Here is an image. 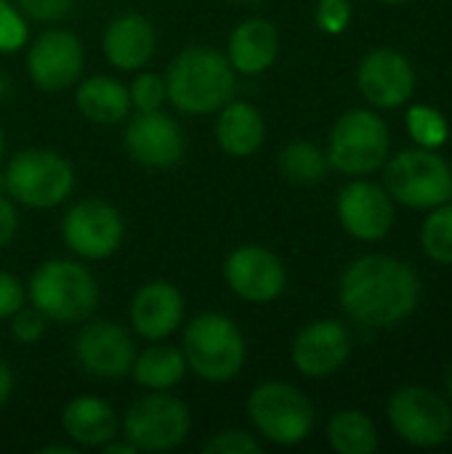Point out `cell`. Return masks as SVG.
<instances>
[{
  "label": "cell",
  "mask_w": 452,
  "mask_h": 454,
  "mask_svg": "<svg viewBox=\"0 0 452 454\" xmlns=\"http://www.w3.org/2000/svg\"><path fill=\"white\" fill-rule=\"evenodd\" d=\"M205 454H261L264 447L261 442L248 434V431H221L216 436H210L202 447Z\"/></svg>",
  "instance_id": "obj_33"
},
{
  "label": "cell",
  "mask_w": 452,
  "mask_h": 454,
  "mask_svg": "<svg viewBox=\"0 0 452 454\" xmlns=\"http://www.w3.org/2000/svg\"><path fill=\"white\" fill-rule=\"evenodd\" d=\"M448 391H450V399H452V364H450V372H448Z\"/></svg>",
  "instance_id": "obj_42"
},
{
  "label": "cell",
  "mask_w": 452,
  "mask_h": 454,
  "mask_svg": "<svg viewBox=\"0 0 452 454\" xmlns=\"http://www.w3.org/2000/svg\"><path fill=\"white\" fill-rule=\"evenodd\" d=\"M120 428L139 452H170L186 442L192 415L181 399L165 391H149L125 410Z\"/></svg>",
  "instance_id": "obj_8"
},
{
  "label": "cell",
  "mask_w": 452,
  "mask_h": 454,
  "mask_svg": "<svg viewBox=\"0 0 452 454\" xmlns=\"http://www.w3.org/2000/svg\"><path fill=\"white\" fill-rule=\"evenodd\" d=\"M83 43L67 29H45L27 53V72L32 82L45 93L69 88L83 74Z\"/></svg>",
  "instance_id": "obj_15"
},
{
  "label": "cell",
  "mask_w": 452,
  "mask_h": 454,
  "mask_svg": "<svg viewBox=\"0 0 452 454\" xmlns=\"http://www.w3.org/2000/svg\"><path fill=\"white\" fill-rule=\"evenodd\" d=\"M389 125L368 109L346 112L330 130L328 162L346 176H370L389 157Z\"/></svg>",
  "instance_id": "obj_7"
},
{
  "label": "cell",
  "mask_w": 452,
  "mask_h": 454,
  "mask_svg": "<svg viewBox=\"0 0 452 454\" xmlns=\"http://www.w3.org/2000/svg\"><path fill=\"white\" fill-rule=\"evenodd\" d=\"M360 93L378 109L402 106L416 90L413 64L394 48L370 51L357 69Z\"/></svg>",
  "instance_id": "obj_18"
},
{
  "label": "cell",
  "mask_w": 452,
  "mask_h": 454,
  "mask_svg": "<svg viewBox=\"0 0 452 454\" xmlns=\"http://www.w3.org/2000/svg\"><path fill=\"white\" fill-rule=\"evenodd\" d=\"M421 298L416 271L394 255H360L338 282L341 309L362 327H394L405 322Z\"/></svg>",
  "instance_id": "obj_1"
},
{
  "label": "cell",
  "mask_w": 452,
  "mask_h": 454,
  "mask_svg": "<svg viewBox=\"0 0 452 454\" xmlns=\"http://www.w3.org/2000/svg\"><path fill=\"white\" fill-rule=\"evenodd\" d=\"M266 125L261 112L248 101H226L216 117V141L229 157H250L261 149Z\"/></svg>",
  "instance_id": "obj_23"
},
{
  "label": "cell",
  "mask_w": 452,
  "mask_h": 454,
  "mask_svg": "<svg viewBox=\"0 0 452 454\" xmlns=\"http://www.w3.org/2000/svg\"><path fill=\"white\" fill-rule=\"evenodd\" d=\"M168 101L184 114H213L218 112L237 88V72L226 53L197 45L184 48L168 67L165 74Z\"/></svg>",
  "instance_id": "obj_2"
},
{
  "label": "cell",
  "mask_w": 452,
  "mask_h": 454,
  "mask_svg": "<svg viewBox=\"0 0 452 454\" xmlns=\"http://www.w3.org/2000/svg\"><path fill=\"white\" fill-rule=\"evenodd\" d=\"M27 295L48 322L80 325L99 306V285L93 274L83 263L64 258L40 263L29 277Z\"/></svg>",
  "instance_id": "obj_3"
},
{
  "label": "cell",
  "mask_w": 452,
  "mask_h": 454,
  "mask_svg": "<svg viewBox=\"0 0 452 454\" xmlns=\"http://www.w3.org/2000/svg\"><path fill=\"white\" fill-rule=\"evenodd\" d=\"M131 106L136 112H157L163 109V104L168 101V88H165V77L155 74V72H141L131 88Z\"/></svg>",
  "instance_id": "obj_30"
},
{
  "label": "cell",
  "mask_w": 452,
  "mask_h": 454,
  "mask_svg": "<svg viewBox=\"0 0 452 454\" xmlns=\"http://www.w3.org/2000/svg\"><path fill=\"white\" fill-rule=\"evenodd\" d=\"M352 356V333L338 319H317L306 325L290 348L296 370L306 378H330Z\"/></svg>",
  "instance_id": "obj_17"
},
{
  "label": "cell",
  "mask_w": 452,
  "mask_h": 454,
  "mask_svg": "<svg viewBox=\"0 0 452 454\" xmlns=\"http://www.w3.org/2000/svg\"><path fill=\"white\" fill-rule=\"evenodd\" d=\"M19 231V213H16V205L0 194V247L11 245L13 237Z\"/></svg>",
  "instance_id": "obj_37"
},
{
  "label": "cell",
  "mask_w": 452,
  "mask_h": 454,
  "mask_svg": "<svg viewBox=\"0 0 452 454\" xmlns=\"http://www.w3.org/2000/svg\"><path fill=\"white\" fill-rule=\"evenodd\" d=\"M24 43H27L24 13L8 0H0V53H16Z\"/></svg>",
  "instance_id": "obj_31"
},
{
  "label": "cell",
  "mask_w": 452,
  "mask_h": 454,
  "mask_svg": "<svg viewBox=\"0 0 452 454\" xmlns=\"http://www.w3.org/2000/svg\"><path fill=\"white\" fill-rule=\"evenodd\" d=\"M277 56H280V32L269 19L253 16L232 29L226 59L234 72L248 77L261 74L277 61Z\"/></svg>",
  "instance_id": "obj_21"
},
{
  "label": "cell",
  "mask_w": 452,
  "mask_h": 454,
  "mask_svg": "<svg viewBox=\"0 0 452 454\" xmlns=\"http://www.w3.org/2000/svg\"><path fill=\"white\" fill-rule=\"evenodd\" d=\"M237 3H256V0H237Z\"/></svg>",
  "instance_id": "obj_44"
},
{
  "label": "cell",
  "mask_w": 452,
  "mask_h": 454,
  "mask_svg": "<svg viewBox=\"0 0 452 454\" xmlns=\"http://www.w3.org/2000/svg\"><path fill=\"white\" fill-rule=\"evenodd\" d=\"M51 452L77 454V450H75V447H67V444H53V447H43V454H51Z\"/></svg>",
  "instance_id": "obj_40"
},
{
  "label": "cell",
  "mask_w": 452,
  "mask_h": 454,
  "mask_svg": "<svg viewBox=\"0 0 452 454\" xmlns=\"http://www.w3.org/2000/svg\"><path fill=\"white\" fill-rule=\"evenodd\" d=\"M186 370H189V364H186L181 348H173L163 340H152L149 348L136 354L131 375L141 388L170 391L184 380Z\"/></svg>",
  "instance_id": "obj_25"
},
{
  "label": "cell",
  "mask_w": 452,
  "mask_h": 454,
  "mask_svg": "<svg viewBox=\"0 0 452 454\" xmlns=\"http://www.w3.org/2000/svg\"><path fill=\"white\" fill-rule=\"evenodd\" d=\"M101 452L104 454H136L139 450H136V447H133L128 439H125V442H115V439H109V442L101 447Z\"/></svg>",
  "instance_id": "obj_39"
},
{
  "label": "cell",
  "mask_w": 452,
  "mask_h": 454,
  "mask_svg": "<svg viewBox=\"0 0 452 454\" xmlns=\"http://www.w3.org/2000/svg\"><path fill=\"white\" fill-rule=\"evenodd\" d=\"M5 192L24 207H59L75 189V170L59 152L24 149L11 157L5 168Z\"/></svg>",
  "instance_id": "obj_5"
},
{
  "label": "cell",
  "mask_w": 452,
  "mask_h": 454,
  "mask_svg": "<svg viewBox=\"0 0 452 454\" xmlns=\"http://www.w3.org/2000/svg\"><path fill=\"white\" fill-rule=\"evenodd\" d=\"M75 0H16V8L35 21H59L69 13Z\"/></svg>",
  "instance_id": "obj_35"
},
{
  "label": "cell",
  "mask_w": 452,
  "mask_h": 454,
  "mask_svg": "<svg viewBox=\"0 0 452 454\" xmlns=\"http://www.w3.org/2000/svg\"><path fill=\"white\" fill-rule=\"evenodd\" d=\"M384 3H389V5H400V3H408V0H384Z\"/></svg>",
  "instance_id": "obj_43"
},
{
  "label": "cell",
  "mask_w": 452,
  "mask_h": 454,
  "mask_svg": "<svg viewBox=\"0 0 452 454\" xmlns=\"http://www.w3.org/2000/svg\"><path fill=\"white\" fill-rule=\"evenodd\" d=\"M61 428L77 447L101 450L109 439H117L120 418L107 399L75 396L61 410Z\"/></svg>",
  "instance_id": "obj_22"
},
{
  "label": "cell",
  "mask_w": 452,
  "mask_h": 454,
  "mask_svg": "<svg viewBox=\"0 0 452 454\" xmlns=\"http://www.w3.org/2000/svg\"><path fill=\"white\" fill-rule=\"evenodd\" d=\"M101 51L115 69L136 72V69H144L149 64V59L155 56L157 32L147 16L125 13V16H117L104 29Z\"/></svg>",
  "instance_id": "obj_20"
},
{
  "label": "cell",
  "mask_w": 452,
  "mask_h": 454,
  "mask_svg": "<svg viewBox=\"0 0 452 454\" xmlns=\"http://www.w3.org/2000/svg\"><path fill=\"white\" fill-rule=\"evenodd\" d=\"M45 330H48V319L35 306H21L16 314H11V335L21 346L37 343L45 335Z\"/></svg>",
  "instance_id": "obj_32"
},
{
  "label": "cell",
  "mask_w": 452,
  "mask_h": 454,
  "mask_svg": "<svg viewBox=\"0 0 452 454\" xmlns=\"http://www.w3.org/2000/svg\"><path fill=\"white\" fill-rule=\"evenodd\" d=\"M408 133L413 136V141L424 149H437L448 141L450 136V125L445 120V114L434 106L418 104L408 112Z\"/></svg>",
  "instance_id": "obj_29"
},
{
  "label": "cell",
  "mask_w": 452,
  "mask_h": 454,
  "mask_svg": "<svg viewBox=\"0 0 452 454\" xmlns=\"http://www.w3.org/2000/svg\"><path fill=\"white\" fill-rule=\"evenodd\" d=\"M336 213L346 234L362 242H378L392 231L394 200L378 184L352 181L338 192Z\"/></svg>",
  "instance_id": "obj_16"
},
{
  "label": "cell",
  "mask_w": 452,
  "mask_h": 454,
  "mask_svg": "<svg viewBox=\"0 0 452 454\" xmlns=\"http://www.w3.org/2000/svg\"><path fill=\"white\" fill-rule=\"evenodd\" d=\"M248 418L261 439L277 447H296L314 428L312 402L290 383L269 380L248 396Z\"/></svg>",
  "instance_id": "obj_6"
},
{
  "label": "cell",
  "mask_w": 452,
  "mask_h": 454,
  "mask_svg": "<svg viewBox=\"0 0 452 454\" xmlns=\"http://www.w3.org/2000/svg\"><path fill=\"white\" fill-rule=\"evenodd\" d=\"M184 322V298L176 285L155 279L136 290L131 301V327L144 340H165Z\"/></svg>",
  "instance_id": "obj_19"
},
{
  "label": "cell",
  "mask_w": 452,
  "mask_h": 454,
  "mask_svg": "<svg viewBox=\"0 0 452 454\" xmlns=\"http://www.w3.org/2000/svg\"><path fill=\"white\" fill-rule=\"evenodd\" d=\"M386 192L405 207L432 210L452 200V168L434 149L400 152L386 165Z\"/></svg>",
  "instance_id": "obj_9"
},
{
  "label": "cell",
  "mask_w": 452,
  "mask_h": 454,
  "mask_svg": "<svg viewBox=\"0 0 452 454\" xmlns=\"http://www.w3.org/2000/svg\"><path fill=\"white\" fill-rule=\"evenodd\" d=\"M277 168L285 181L296 186H314L325 178L330 162L328 154L312 141H293L280 152Z\"/></svg>",
  "instance_id": "obj_27"
},
{
  "label": "cell",
  "mask_w": 452,
  "mask_h": 454,
  "mask_svg": "<svg viewBox=\"0 0 452 454\" xmlns=\"http://www.w3.org/2000/svg\"><path fill=\"white\" fill-rule=\"evenodd\" d=\"M386 415L397 436L413 447H440L452 434L450 404L426 386H405L394 391Z\"/></svg>",
  "instance_id": "obj_10"
},
{
  "label": "cell",
  "mask_w": 452,
  "mask_h": 454,
  "mask_svg": "<svg viewBox=\"0 0 452 454\" xmlns=\"http://www.w3.org/2000/svg\"><path fill=\"white\" fill-rule=\"evenodd\" d=\"M328 442L338 454H373L378 450V431L365 412L341 410L328 423Z\"/></svg>",
  "instance_id": "obj_26"
},
{
  "label": "cell",
  "mask_w": 452,
  "mask_h": 454,
  "mask_svg": "<svg viewBox=\"0 0 452 454\" xmlns=\"http://www.w3.org/2000/svg\"><path fill=\"white\" fill-rule=\"evenodd\" d=\"M123 144L133 162L157 170L178 165L186 149L181 125L173 117H168L163 109L136 112L125 128Z\"/></svg>",
  "instance_id": "obj_14"
},
{
  "label": "cell",
  "mask_w": 452,
  "mask_h": 454,
  "mask_svg": "<svg viewBox=\"0 0 452 454\" xmlns=\"http://www.w3.org/2000/svg\"><path fill=\"white\" fill-rule=\"evenodd\" d=\"M24 306V285L8 274L0 271V319H11V314H16Z\"/></svg>",
  "instance_id": "obj_36"
},
{
  "label": "cell",
  "mask_w": 452,
  "mask_h": 454,
  "mask_svg": "<svg viewBox=\"0 0 452 454\" xmlns=\"http://www.w3.org/2000/svg\"><path fill=\"white\" fill-rule=\"evenodd\" d=\"M229 290L248 303H269L282 295L288 285L285 263L277 253L261 245H242L229 253L224 263Z\"/></svg>",
  "instance_id": "obj_12"
},
{
  "label": "cell",
  "mask_w": 452,
  "mask_h": 454,
  "mask_svg": "<svg viewBox=\"0 0 452 454\" xmlns=\"http://www.w3.org/2000/svg\"><path fill=\"white\" fill-rule=\"evenodd\" d=\"M3 152H5V133H3V128H0V160H3Z\"/></svg>",
  "instance_id": "obj_41"
},
{
  "label": "cell",
  "mask_w": 452,
  "mask_h": 454,
  "mask_svg": "<svg viewBox=\"0 0 452 454\" xmlns=\"http://www.w3.org/2000/svg\"><path fill=\"white\" fill-rule=\"evenodd\" d=\"M184 359L197 378L208 383H229L234 380L248 356L245 335L240 327L216 311L194 317L184 330Z\"/></svg>",
  "instance_id": "obj_4"
},
{
  "label": "cell",
  "mask_w": 452,
  "mask_h": 454,
  "mask_svg": "<svg viewBox=\"0 0 452 454\" xmlns=\"http://www.w3.org/2000/svg\"><path fill=\"white\" fill-rule=\"evenodd\" d=\"M11 391H13V372H11V367L0 359V407L8 402Z\"/></svg>",
  "instance_id": "obj_38"
},
{
  "label": "cell",
  "mask_w": 452,
  "mask_h": 454,
  "mask_svg": "<svg viewBox=\"0 0 452 454\" xmlns=\"http://www.w3.org/2000/svg\"><path fill=\"white\" fill-rule=\"evenodd\" d=\"M61 237L75 255L85 261H104L123 245L125 223L109 202L80 200L61 218Z\"/></svg>",
  "instance_id": "obj_11"
},
{
  "label": "cell",
  "mask_w": 452,
  "mask_h": 454,
  "mask_svg": "<svg viewBox=\"0 0 452 454\" xmlns=\"http://www.w3.org/2000/svg\"><path fill=\"white\" fill-rule=\"evenodd\" d=\"M314 21L322 32L328 35H341L346 32L352 21V3L349 0H320L314 11Z\"/></svg>",
  "instance_id": "obj_34"
},
{
  "label": "cell",
  "mask_w": 452,
  "mask_h": 454,
  "mask_svg": "<svg viewBox=\"0 0 452 454\" xmlns=\"http://www.w3.org/2000/svg\"><path fill=\"white\" fill-rule=\"evenodd\" d=\"M75 359L88 375L117 380L131 375L136 343L117 322H91L75 338Z\"/></svg>",
  "instance_id": "obj_13"
},
{
  "label": "cell",
  "mask_w": 452,
  "mask_h": 454,
  "mask_svg": "<svg viewBox=\"0 0 452 454\" xmlns=\"http://www.w3.org/2000/svg\"><path fill=\"white\" fill-rule=\"evenodd\" d=\"M75 104L85 120L96 125H115L128 117L131 93L120 80L107 77V74H93L80 82L75 93Z\"/></svg>",
  "instance_id": "obj_24"
},
{
  "label": "cell",
  "mask_w": 452,
  "mask_h": 454,
  "mask_svg": "<svg viewBox=\"0 0 452 454\" xmlns=\"http://www.w3.org/2000/svg\"><path fill=\"white\" fill-rule=\"evenodd\" d=\"M421 245L424 253L440 263V266H452V205H437L432 207L429 218L424 221L421 229Z\"/></svg>",
  "instance_id": "obj_28"
}]
</instances>
